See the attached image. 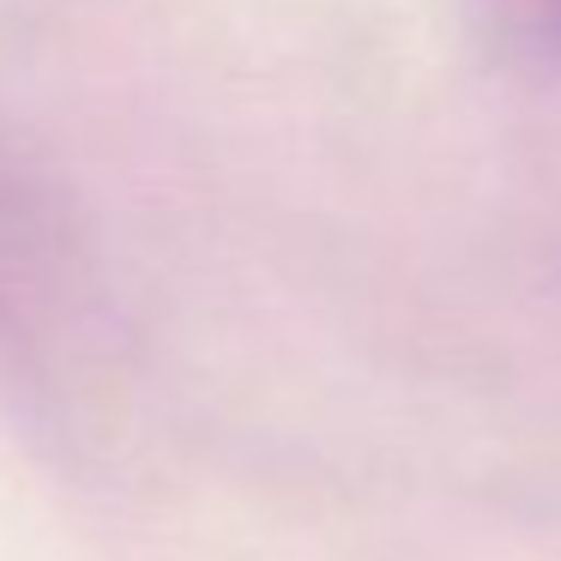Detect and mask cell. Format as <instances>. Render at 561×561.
I'll return each mask as SVG.
<instances>
[{
    "label": "cell",
    "instance_id": "cell-1",
    "mask_svg": "<svg viewBox=\"0 0 561 561\" xmlns=\"http://www.w3.org/2000/svg\"><path fill=\"white\" fill-rule=\"evenodd\" d=\"M531 7H537L543 19H561V0H531Z\"/></svg>",
    "mask_w": 561,
    "mask_h": 561
}]
</instances>
